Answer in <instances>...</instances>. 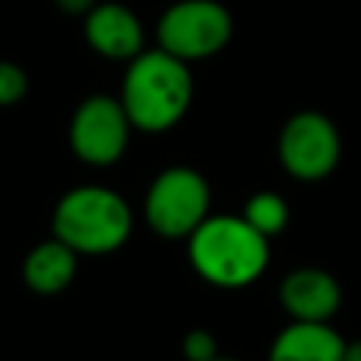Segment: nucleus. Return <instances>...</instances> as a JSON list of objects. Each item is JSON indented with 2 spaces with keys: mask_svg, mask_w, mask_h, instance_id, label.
<instances>
[{
  "mask_svg": "<svg viewBox=\"0 0 361 361\" xmlns=\"http://www.w3.org/2000/svg\"><path fill=\"white\" fill-rule=\"evenodd\" d=\"M186 254L203 282L226 290L254 285L271 259L268 240L243 214H209L189 234Z\"/></svg>",
  "mask_w": 361,
  "mask_h": 361,
  "instance_id": "f03ea898",
  "label": "nucleus"
},
{
  "mask_svg": "<svg viewBox=\"0 0 361 361\" xmlns=\"http://www.w3.org/2000/svg\"><path fill=\"white\" fill-rule=\"evenodd\" d=\"M276 155L290 178L305 183L324 180L341 161V133L330 116L299 110L279 130Z\"/></svg>",
  "mask_w": 361,
  "mask_h": 361,
  "instance_id": "423d86ee",
  "label": "nucleus"
},
{
  "mask_svg": "<svg viewBox=\"0 0 361 361\" xmlns=\"http://www.w3.org/2000/svg\"><path fill=\"white\" fill-rule=\"evenodd\" d=\"M341 282L316 265L293 268L279 282V305L290 322H330L341 307Z\"/></svg>",
  "mask_w": 361,
  "mask_h": 361,
  "instance_id": "6e6552de",
  "label": "nucleus"
},
{
  "mask_svg": "<svg viewBox=\"0 0 361 361\" xmlns=\"http://www.w3.org/2000/svg\"><path fill=\"white\" fill-rule=\"evenodd\" d=\"M214 361H240V358H228V355H217Z\"/></svg>",
  "mask_w": 361,
  "mask_h": 361,
  "instance_id": "f3484780",
  "label": "nucleus"
},
{
  "mask_svg": "<svg viewBox=\"0 0 361 361\" xmlns=\"http://www.w3.org/2000/svg\"><path fill=\"white\" fill-rule=\"evenodd\" d=\"M54 3H56L65 14H82V17H85L99 0H54Z\"/></svg>",
  "mask_w": 361,
  "mask_h": 361,
  "instance_id": "2eb2a0df",
  "label": "nucleus"
},
{
  "mask_svg": "<svg viewBox=\"0 0 361 361\" xmlns=\"http://www.w3.org/2000/svg\"><path fill=\"white\" fill-rule=\"evenodd\" d=\"M212 189L203 172L192 166H166L144 195V220L164 240H189L212 214Z\"/></svg>",
  "mask_w": 361,
  "mask_h": 361,
  "instance_id": "20e7f679",
  "label": "nucleus"
},
{
  "mask_svg": "<svg viewBox=\"0 0 361 361\" xmlns=\"http://www.w3.org/2000/svg\"><path fill=\"white\" fill-rule=\"evenodd\" d=\"M76 268H79V254L51 234V240L37 243L25 254L23 282L28 290H34L39 296H56L73 282Z\"/></svg>",
  "mask_w": 361,
  "mask_h": 361,
  "instance_id": "9b49d317",
  "label": "nucleus"
},
{
  "mask_svg": "<svg viewBox=\"0 0 361 361\" xmlns=\"http://www.w3.org/2000/svg\"><path fill=\"white\" fill-rule=\"evenodd\" d=\"M341 361H361V338H358V341H347V344H344Z\"/></svg>",
  "mask_w": 361,
  "mask_h": 361,
  "instance_id": "dca6fc26",
  "label": "nucleus"
},
{
  "mask_svg": "<svg viewBox=\"0 0 361 361\" xmlns=\"http://www.w3.org/2000/svg\"><path fill=\"white\" fill-rule=\"evenodd\" d=\"M217 350V338L206 327H192L180 341V353L186 361H214L220 355Z\"/></svg>",
  "mask_w": 361,
  "mask_h": 361,
  "instance_id": "4468645a",
  "label": "nucleus"
},
{
  "mask_svg": "<svg viewBox=\"0 0 361 361\" xmlns=\"http://www.w3.org/2000/svg\"><path fill=\"white\" fill-rule=\"evenodd\" d=\"M243 217L251 228H257L265 240H274L276 234H282L290 223V206L279 192H254L245 203H243Z\"/></svg>",
  "mask_w": 361,
  "mask_h": 361,
  "instance_id": "f8f14e48",
  "label": "nucleus"
},
{
  "mask_svg": "<svg viewBox=\"0 0 361 361\" xmlns=\"http://www.w3.org/2000/svg\"><path fill=\"white\" fill-rule=\"evenodd\" d=\"M28 93V73L11 62V59H0V107H11L20 99H25Z\"/></svg>",
  "mask_w": 361,
  "mask_h": 361,
  "instance_id": "ddd939ff",
  "label": "nucleus"
},
{
  "mask_svg": "<svg viewBox=\"0 0 361 361\" xmlns=\"http://www.w3.org/2000/svg\"><path fill=\"white\" fill-rule=\"evenodd\" d=\"M231 11L217 0H175L164 8L155 25L158 48L183 62L220 54L231 42Z\"/></svg>",
  "mask_w": 361,
  "mask_h": 361,
  "instance_id": "39448f33",
  "label": "nucleus"
},
{
  "mask_svg": "<svg viewBox=\"0 0 361 361\" xmlns=\"http://www.w3.org/2000/svg\"><path fill=\"white\" fill-rule=\"evenodd\" d=\"M85 42L104 59L130 62L144 51V25L133 8L116 0H99L82 23Z\"/></svg>",
  "mask_w": 361,
  "mask_h": 361,
  "instance_id": "1a4fd4ad",
  "label": "nucleus"
},
{
  "mask_svg": "<svg viewBox=\"0 0 361 361\" xmlns=\"http://www.w3.org/2000/svg\"><path fill=\"white\" fill-rule=\"evenodd\" d=\"M51 234L79 257L113 254L133 234V209L107 186H76L56 200Z\"/></svg>",
  "mask_w": 361,
  "mask_h": 361,
  "instance_id": "7ed1b4c3",
  "label": "nucleus"
},
{
  "mask_svg": "<svg viewBox=\"0 0 361 361\" xmlns=\"http://www.w3.org/2000/svg\"><path fill=\"white\" fill-rule=\"evenodd\" d=\"M130 124L118 96L96 93L79 102L68 124V144L73 155L87 166H113L130 147Z\"/></svg>",
  "mask_w": 361,
  "mask_h": 361,
  "instance_id": "0eeeda50",
  "label": "nucleus"
},
{
  "mask_svg": "<svg viewBox=\"0 0 361 361\" xmlns=\"http://www.w3.org/2000/svg\"><path fill=\"white\" fill-rule=\"evenodd\" d=\"M344 344L330 322H290L271 341L268 361H341Z\"/></svg>",
  "mask_w": 361,
  "mask_h": 361,
  "instance_id": "9d476101",
  "label": "nucleus"
},
{
  "mask_svg": "<svg viewBox=\"0 0 361 361\" xmlns=\"http://www.w3.org/2000/svg\"><path fill=\"white\" fill-rule=\"evenodd\" d=\"M195 79L189 62L164 48H144L127 62L118 102L130 124L141 133L172 130L189 110Z\"/></svg>",
  "mask_w": 361,
  "mask_h": 361,
  "instance_id": "f257e3e1",
  "label": "nucleus"
}]
</instances>
